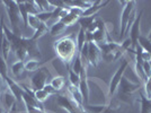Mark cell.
Listing matches in <instances>:
<instances>
[{
	"label": "cell",
	"mask_w": 151,
	"mask_h": 113,
	"mask_svg": "<svg viewBox=\"0 0 151 113\" xmlns=\"http://www.w3.org/2000/svg\"><path fill=\"white\" fill-rule=\"evenodd\" d=\"M8 76V67H7L6 60L4 59V56H0V77L2 79H5Z\"/></svg>",
	"instance_id": "obj_35"
},
{
	"label": "cell",
	"mask_w": 151,
	"mask_h": 113,
	"mask_svg": "<svg viewBox=\"0 0 151 113\" xmlns=\"http://www.w3.org/2000/svg\"><path fill=\"white\" fill-rule=\"evenodd\" d=\"M67 5L69 7H76V8H79L82 9L83 12L87 10L89 7L93 5L94 1H82V0H77V1H65Z\"/></svg>",
	"instance_id": "obj_17"
},
{
	"label": "cell",
	"mask_w": 151,
	"mask_h": 113,
	"mask_svg": "<svg viewBox=\"0 0 151 113\" xmlns=\"http://www.w3.org/2000/svg\"><path fill=\"white\" fill-rule=\"evenodd\" d=\"M101 61V51L98 44L95 42H89L88 50V63L89 66L97 67Z\"/></svg>",
	"instance_id": "obj_12"
},
{
	"label": "cell",
	"mask_w": 151,
	"mask_h": 113,
	"mask_svg": "<svg viewBox=\"0 0 151 113\" xmlns=\"http://www.w3.org/2000/svg\"><path fill=\"white\" fill-rule=\"evenodd\" d=\"M109 4V1H101V0H97V1H94L93 5L89 7L87 10H85L82 16H95L96 14L101 10L103 7H105L106 5ZM81 16V17H82Z\"/></svg>",
	"instance_id": "obj_15"
},
{
	"label": "cell",
	"mask_w": 151,
	"mask_h": 113,
	"mask_svg": "<svg viewBox=\"0 0 151 113\" xmlns=\"http://www.w3.org/2000/svg\"><path fill=\"white\" fill-rule=\"evenodd\" d=\"M141 88V82L139 83H131L126 77H123L121 79V83L117 88V95L119 99L122 101H125L129 103L127 97H130V95H132L134 92H137Z\"/></svg>",
	"instance_id": "obj_5"
},
{
	"label": "cell",
	"mask_w": 151,
	"mask_h": 113,
	"mask_svg": "<svg viewBox=\"0 0 151 113\" xmlns=\"http://www.w3.org/2000/svg\"><path fill=\"white\" fill-rule=\"evenodd\" d=\"M57 103L59 106L64 109L68 113H88L83 106H80L71 97H68L65 95H57Z\"/></svg>",
	"instance_id": "obj_6"
},
{
	"label": "cell",
	"mask_w": 151,
	"mask_h": 113,
	"mask_svg": "<svg viewBox=\"0 0 151 113\" xmlns=\"http://www.w3.org/2000/svg\"><path fill=\"white\" fill-rule=\"evenodd\" d=\"M47 32H49V26L46 25L45 23H42V25L40 26L37 30L34 32V35L32 36V40H34V41L37 42V40H40L42 36H44Z\"/></svg>",
	"instance_id": "obj_25"
},
{
	"label": "cell",
	"mask_w": 151,
	"mask_h": 113,
	"mask_svg": "<svg viewBox=\"0 0 151 113\" xmlns=\"http://www.w3.org/2000/svg\"><path fill=\"white\" fill-rule=\"evenodd\" d=\"M51 95L49 93H46L44 89H38V91H34V97L35 100L40 102V103H44L45 101L49 100Z\"/></svg>",
	"instance_id": "obj_30"
},
{
	"label": "cell",
	"mask_w": 151,
	"mask_h": 113,
	"mask_svg": "<svg viewBox=\"0 0 151 113\" xmlns=\"http://www.w3.org/2000/svg\"><path fill=\"white\" fill-rule=\"evenodd\" d=\"M142 15L143 12L141 10L139 15H137V18L134 20L133 25L130 28V40H131V43H132V51H134V49L138 46L139 44V38L141 36V32H140V25H141V19H142Z\"/></svg>",
	"instance_id": "obj_11"
},
{
	"label": "cell",
	"mask_w": 151,
	"mask_h": 113,
	"mask_svg": "<svg viewBox=\"0 0 151 113\" xmlns=\"http://www.w3.org/2000/svg\"><path fill=\"white\" fill-rule=\"evenodd\" d=\"M67 30V26L63 25L60 20H57L50 28V34L52 36H57L59 34H62L63 32Z\"/></svg>",
	"instance_id": "obj_19"
},
{
	"label": "cell",
	"mask_w": 151,
	"mask_h": 113,
	"mask_svg": "<svg viewBox=\"0 0 151 113\" xmlns=\"http://www.w3.org/2000/svg\"><path fill=\"white\" fill-rule=\"evenodd\" d=\"M5 86H6V83H5V80H4V79L0 77V92L2 91V88H1V87H5Z\"/></svg>",
	"instance_id": "obj_40"
},
{
	"label": "cell",
	"mask_w": 151,
	"mask_h": 113,
	"mask_svg": "<svg viewBox=\"0 0 151 113\" xmlns=\"http://www.w3.org/2000/svg\"><path fill=\"white\" fill-rule=\"evenodd\" d=\"M0 113H5V110H4L1 106H0Z\"/></svg>",
	"instance_id": "obj_42"
},
{
	"label": "cell",
	"mask_w": 151,
	"mask_h": 113,
	"mask_svg": "<svg viewBox=\"0 0 151 113\" xmlns=\"http://www.w3.org/2000/svg\"><path fill=\"white\" fill-rule=\"evenodd\" d=\"M25 2V7H26V10H27V13L28 15H38V14L41 13V10H40V8L38 6L36 5V2H35V0H32V1H24Z\"/></svg>",
	"instance_id": "obj_22"
},
{
	"label": "cell",
	"mask_w": 151,
	"mask_h": 113,
	"mask_svg": "<svg viewBox=\"0 0 151 113\" xmlns=\"http://www.w3.org/2000/svg\"><path fill=\"white\" fill-rule=\"evenodd\" d=\"M79 89L82 95L83 105L89 104V86H88V76H87V67H83L80 72V84Z\"/></svg>",
	"instance_id": "obj_13"
},
{
	"label": "cell",
	"mask_w": 151,
	"mask_h": 113,
	"mask_svg": "<svg viewBox=\"0 0 151 113\" xmlns=\"http://www.w3.org/2000/svg\"><path fill=\"white\" fill-rule=\"evenodd\" d=\"M69 80H70V85L79 87V84H80V75H77L76 72H73L71 68H69Z\"/></svg>",
	"instance_id": "obj_34"
},
{
	"label": "cell",
	"mask_w": 151,
	"mask_h": 113,
	"mask_svg": "<svg viewBox=\"0 0 151 113\" xmlns=\"http://www.w3.org/2000/svg\"><path fill=\"white\" fill-rule=\"evenodd\" d=\"M143 70H145V77H147V79L148 78H150L151 77V66H150V61L148 62H143Z\"/></svg>",
	"instance_id": "obj_38"
},
{
	"label": "cell",
	"mask_w": 151,
	"mask_h": 113,
	"mask_svg": "<svg viewBox=\"0 0 151 113\" xmlns=\"http://www.w3.org/2000/svg\"><path fill=\"white\" fill-rule=\"evenodd\" d=\"M77 49H78V53L80 52V50L82 49V46L86 43V31L80 28L79 33H78V36H77Z\"/></svg>",
	"instance_id": "obj_29"
},
{
	"label": "cell",
	"mask_w": 151,
	"mask_h": 113,
	"mask_svg": "<svg viewBox=\"0 0 151 113\" xmlns=\"http://www.w3.org/2000/svg\"><path fill=\"white\" fill-rule=\"evenodd\" d=\"M1 4L5 6L6 8L7 15H8V18L10 22V25H12V31L14 34L22 36L20 34V24L23 23L22 20V16L19 13V8H18V2L15 1V0H6V1H1Z\"/></svg>",
	"instance_id": "obj_3"
},
{
	"label": "cell",
	"mask_w": 151,
	"mask_h": 113,
	"mask_svg": "<svg viewBox=\"0 0 151 113\" xmlns=\"http://www.w3.org/2000/svg\"><path fill=\"white\" fill-rule=\"evenodd\" d=\"M101 51V60H105L106 62H115L122 58L125 50L121 44L116 42H107L99 45Z\"/></svg>",
	"instance_id": "obj_4"
},
{
	"label": "cell",
	"mask_w": 151,
	"mask_h": 113,
	"mask_svg": "<svg viewBox=\"0 0 151 113\" xmlns=\"http://www.w3.org/2000/svg\"><path fill=\"white\" fill-rule=\"evenodd\" d=\"M37 16V18L42 22V23H47L51 18H52V12H43V13H40Z\"/></svg>",
	"instance_id": "obj_36"
},
{
	"label": "cell",
	"mask_w": 151,
	"mask_h": 113,
	"mask_svg": "<svg viewBox=\"0 0 151 113\" xmlns=\"http://www.w3.org/2000/svg\"><path fill=\"white\" fill-rule=\"evenodd\" d=\"M82 68H83V64H82L80 56H79V53H78V54L76 56V59H73V61H72V67H71V69H72V71L76 72L77 75H80Z\"/></svg>",
	"instance_id": "obj_28"
},
{
	"label": "cell",
	"mask_w": 151,
	"mask_h": 113,
	"mask_svg": "<svg viewBox=\"0 0 151 113\" xmlns=\"http://www.w3.org/2000/svg\"><path fill=\"white\" fill-rule=\"evenodd\" d=\"M50 85L57 92H59V91H61L65 86V79H64V77H62V76H55V77H53L51 79Z\"/></svg>",
	"instance_id": "obj_18"
},
{
	"label": "cell",
	"mask_w": 151,
	"mask_h": 113,
	"mask_svg": "<svg viewBox=\"0 0 151 113\" xmlns=\"http://www.w3.org/2000/svg\"><path fill=\"white\" fill-rule=\"evenodd\" d=\"M42 25V22L35 15H28V26H31L34 31H36L40 26Z\"/></svg>",
	"instance_id": "obj_33"
},
{
	"label": "cell",
	"mask_w": 151,
	"mask_h": 113,
	"mask_svg": "<svg viewBox=\"0 0 151 113\" xmlns=\"http://www.w3.org/2000/svg\"><path fill=\"white\" fill-rule=\"evenodd\" d=\"M122 4L124 5L123 7V10H122V14H121V25H120V34H121V38L124 36L125 34V30L126 26H127V23L130 20V17H131V14L135 10V1H122Z\"/></svg>",
	"instance_id": "obj_8"
},
{
	"label": "cell",
	"mask_w": 151,
	"mask_h": 113,
	"mask_svg": "<svg viewBox=\"0 0 151 113\" xmlns=\"http://www.w3.org/2000/svg\"><path fill=\"white\" fill-rule=\"evenodd\" d=\"M5 113H9V112H6V111H5Z\"/></svg>",
	"instance_id": "obj_43"
},
{
	"label": "cell",
	"mask_w": 151,
	"mask_h": 113,
	"mask_svg": "<svg viewBox=\"0 0 151 113\" xmlns=\"http://www.w3.org/2000/svg\"><path fill=\"white\" fill-rule=\"evenodd\" d=\"M148 40H149V41L151 42V32L149 33V35H148Z\"/></svg>",
	"instance_id": "obj_41"
},
{
	"label": "cell",
	"mask_w": 151,
	"mask_h": 113,
	"mask_svg": "<svg viewBox=\"0 0 151 113\" xmlns=\"http://www.w3.org/2000/svg\"><path fill=\"white\" fill-rule=\"evenodd\" d=\"M40 69V60L29 59L25 62V70L28 72H34Z\"/></svg>",
	"instance_id": "obj_26"
},
{
	"label": "cell",
	"mask_w": 151,
	"mask_h": 113,
	"mask_svg": "<svg viewBox=\"0 0 151 113\" xmlns=\"http://www.w3.org/2000/svg\"><path fill=\"white\" fill-rule=\"evenodd\" d=\"M83 109L87 112L103 113L105 111V109H106V105H89V104H86V105H83Z\"/></svg>",
	"instance_id": "obj_32"
},
{
	"label": "cell",
	"mask_w": 151,
	"mask_h": 113,
	"mask_svg": "<svg viewBox=\"0 0 151 113\" xmlns=\"http://www.w3.org/2000/svg\"><path fill=\"white\" fill-rule=\"evenodd\" d=\"M43 89H44V91H45V92H46V93H49V94H50V95L57 94V91H55L54 88H53V87H52V86H51V85H50V83H49V84H46V85H45V87L43 88Z\"/></svg>",
	"instance_id": "obj_39"
},
{
	"label": "cell",
	"mask_w": 151,
	"mask_h": 113,
	"mask_svg": "<svg viewBox=\"0 0 151 113\" xmlns=\"http://www.w3.org/2000/svg\"><path fill=\"white\" fill-rule=\"evenodd\" d=\"M139 45L145 51V52H148L151 56V42L148 40V38H145V36H140L139 38Z\"/></svg>",
	"instance_id": "obj_31"
},
{
	"label": "cell",
	"mask_w": 151,
	"mask_h": 113,
	"mask_svg": "<svg viewBox=\"0 0 151 113\" xmlns=\"http://www.w3.org/2000/svg\"><path fill=\"white\" fill-rule=\"evenodd\" d=\"M95 20H96V19H95V16H82V17H80L79 20H78V24L80 25V28L87 31L88 27L94 23Z\"/></svg>",
	"instance_id": "obj_21"
},
{
	"label": "cell",
	"mask_w": 151,
	"mask_h": 113,
	"mask_svg": "<svg viewBox=\"0 0 151 113\" xmlns=\"http://www.w3.org/2000/svg\"><path fill=\"white\" fill-rule=\"evenodd\" d=\"M4 31L6 34V38L10 42L12 52H14L18 61L26 62L29 59L40 60L42 58V53L38 49L36 41L32 40V38H24L14 34L13 31L9 30L6 25H4Z\"/></svg>",
	"instance_id": "obj_1"
},
{
	"label": "cell",
	"mask_w": 151,
	"mask_h": 113,
	"mask_svg": "<svg viewBox=\"0 0 151 113\" xmlns=\"http://www.w3.org/2000/svg\"><path fill=\"white\" fill-rule=\"evenodd\" d=\"M68 92H69L71 99L75 101L77 104H79L80 106H83V100H82V95L80 93V89L77 86H72V85H69L68 87Z\"/></svg>",
	"instance_id": "obj_16"
},
{
	"label": "cell",
	"mask_w": 151,
	"mask_h": 113,
	"mask_svg": "<svg viewBox=\"0 0 151 113\" xmlns=\"http://www.w3.org/2000/svg\"><path fill=\"white\" fill-rule=\"evenodd\" d=\"M150 66H151V61H150Z\"/></svg>",
	"instance_id": "obj_44"
},
{
	"label": "cell",
	"mask_w": 151,
	"mask_h": 113,
	"mask_svg": "<svg viewBox=\"0 0 151 113\" xmlns=\"http://www.w3.org/2000/svg\"><path fill=\"white\" fill-rule=\"evenodd\" d=\"M127 67H129V61L124 60L123 62L121 63L120 67L117 68V70L115 71L113 77L111 78L109 86H108V97H113V95L116 93V91L119 88V85H120L121 83V79L124 77V72H125Z\"/></svg>",
	"instance_id": "obj_7"
},
{
	"label": "cell",
	"mask_w": 151,
	"mask_h": 113,
	"mask_svg": "<svg viewBox=\"0 0 151 113\" xmlns=\"http://www.w3.org/2000/svg\"><path fill=\"white\" fill-rule=\"evenodd\" d=\"M141 95V112L140 113H151V101L147 99L143 93H140Z\"/></svg>",
	"instance_id": "obj_27"
},
{
	"label": "cell",
	"mask_w": 151,
	"mask_h": 113,
	"mask_svg": "<svg viewBox=\"0 0 151 113\" xmlns=\"http://www.w3.org/2000/svg\"><path fill=\"white\" fill-rule=\"evenodd\" d=\"M50 77V72L45 67H42L33 75L31 78V85L33 91H38V89H43L45 87V85L47 84Z\"/></svg>",
	"instance_id": "obj_9"
},
{
	"label": "cell",
	"mask_w": 151,
	"mask_h": 113,
	"mask_svg": "<svg viewBox=\"0 0 151 113\" xmlns=\"http://www.w3.org/2000/svg\"><path fill=\"white\" fill-rule=\"evenodd\" d=\"M4 80H5V83H6L7 87L9 88V91H10V92L14 94V96L16 97V100L19 101V102H23V100H22V94H23L24 89L22 88V86L18 85L15 80H13L9 76H7Z\"/></svg>",
	"instance_id": "obj_14"
},
{
	"label": "cell",
	"mask_w": 151,
	"mask_h": 113,
	"mask_svg": "<svg viewBox=\"0 0 151 113\" xmlns=\"http://www.w3.org/2000/svg\"><path fill=\"white\" fill-rule=\"evenodd\" d=\"M24 70H25V62H24V61H16V62L12 66L13 75L15 76V77H17V78L22 76V74L24 72Z\"/></svg>",
	"instance_id": "obj_23"
},
{
	"label": "cell",
	"mask_w": 151,
	"mask_h": 113,
	"mask_svg": "<svg viewBox=\"0 0 151 113\" xmlns=\"http://www.w3.org/2000/svg\"><path fill=\"white\" fill-rule=\"evenodd\" d=\"M79 16H77L76 14H73V13H71L70 12L65 17H63L62 19H60V22L62 23L63 25H65L67 27L68 26H72L73 24H76V23H78V20H79Z\"/></svg>",
	"instance_id": "obj_20"
},
{
	"label": "cell",
	"mask_w": 151,
	"mask_h": 113,
	"mask_svg": "<svg viewBox=\"0 0 151 113\" xmlns=\"http://www.w3.org/2000/svg\"><path fill=\"white\" fill-rule=\"evenodd\" d=\"M54 52L57 56L67 67L73 61L76 54H78L77 42L72 35L60 38L54 42Z\"/></svg>",
	"instance_id": "obj_2"
},
{
	"label": "cell",
	"mask_w": 151,
	"mask_h": 113,
	"mask_svg": "<svg viewBox=\"0 0 151 113\" xmlns=\"http://www.w3.org/2000/svg\"><path fill=\"white\" fill-rule=\"evenodd\" d=\"M18 2V8H19V13L22 16V20H23V24L25 27H28V13L26 10L25 2L24 1H17Z\"/></svg>",
	"instance_id": "obj_24"
},
{
	"label": "cell",
	"mask_w": 151,
	"mask_h": 113,
	"mask_svg": "<svg viewBox=\"0 0 151 113\" xmlns=\"http://www.w3.org/2000/svg\"><path fill=\"white\" fill-rule=\"evenodd\" d=\"M145 96L151 100V77L145 82Z\"/></svg>",
	"instance_id": "obj_37"
},
{
	"label": "cell",
	"mask_w": 151,
	"mask_h": 113,
	"mask_svg": "<svg viewBox=\"0 0 151 113\" xmlns=\"http://www.w3.org/2000/svg\"><path fill=\"white\" fill-rule=\"evenodd\" d=\"M16 102H17L16 97L14 96V94L9 91L8 87H6L5 89H2L0 92V104H1V107L6 112L12 113Z\"/></svg>",
	"instance_id": "obj_10"
}]
</instances>
